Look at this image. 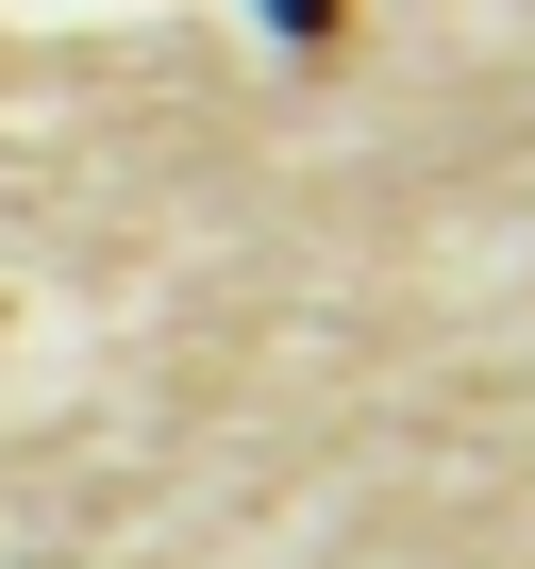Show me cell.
Listing matches in <instances>:
<instances>
[{
    "instance_id": "obj_1",
    "label": "cell",
    "mask_w": 535,
    "mask_h": 569,
    "mask_svg": "<svg viewBox=\"0 0 535 569\" xmlns=\"http://www.w3.org/2000/svg\"><path fill=\"white\" fill-rule=\"evenodd\" d=\"M268 34H302V51H335V34H352V0H268Z\"/></svg>"
}]
</instances>
